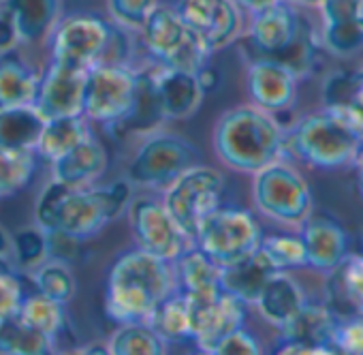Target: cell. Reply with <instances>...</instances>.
<instances>
[{"instance_id": "cell-38", "label": "cell", "mask_w": 363, "mask_h": 355, "mask_svg": "<svg viewBox=\"0 0 363 355\" xmlns=\"http://www.w3.org/2000/svg\"><path fill=\"white\" fill-rule=\"evenodd\" d=\"M48 236L50 234L45 229H41L39 225L26 227L13 236L20 270L30 272L50 257V238Z\"/></svg>"}, {"instance_id": "cell-9", "label": "cell", "mask_w": 363, "mask_h": 355, "mask_svg": "<svg viewBox=\"0 0 363 355\" xmlns=\"http://www.w3.org/2000/svg\"><path fill=\"white\" fill-rule=\"evenodd\" d=\"M201 163V152L186 137L167 131L150 133L128 163L126 178L141 189H167L177 175Z\"/></svg>"}, {"instance_id": "cell-4", "label": "cell", "mask_w": 363, "mask_h": 355, "mask_svg": "<svg viewBox=\"0 0 363 355\" xmlns=\"http://www.w3.org/2000/svg\"><path fill=\"white\" fill-rule=\"evenodd\" d=\"M359 146L361 137L329 109L303 116L286 131V150L314 169L352 165Z\"/></svg>"}, {"instance_id": "cell-43", "label": "cell", "mask_w": 363, "mask_h": 355, "mask_svg": "<svg viewBox=\"0 0 363 355\" xmlns=\"http://www.w3.org/2000/svg\"><path fill=\"white\" fill-rule=\"evenodd\" d=\"M18 45H20V35L13 13L7 5V0H0V54L13 52Z\"/></svg>"}, {"instance_id": "cell-30", "label": "cell", "mask_w": 363, "mask_h": 355, "mask_svg": "<svg viewBox=\"0 0 363 355\" xmlns=\"http://www.w3.org/2000/svg\"><path fill=\"white\" fill-rule=\"evenodd\" d=\"M56 342L33 327L22 315L11 312L0 317V355H48Z\"/></svg>"}, {"instance_id": "cell-34", "label": "cell", "mask_w": 363, "mask_h": 355, "mask_svg": "<svg viewBox=\"0 0 363 355\" xmlns=\"http://www.w3.org/2000/svg\"><path fill=\"white\" fill-rule=\"evenodd\" d=\"M30 278L37 293L58 304H69L75 295V276L65 259L48 257L43 263L30 270Z\"/></svg>"}, {"instance_id": "cell-33", "label": "cell", "mask_w": 363, "mask_h": 355, "mask_svg": "<svg viewBox=\"0 0 363 355\" xmlns=\"http://www.w3.org/2000/svg\"><path fill=\"white\" fill-rule=\"evenodd\" d=\"M167 342L143 321L118 323V329L107 340V353L113 355H162Z\"/></svg>"}, {"instance_id": "cell-12", "label": "cell", "mask_w": 363, "mask_h": 355, "mask_svg": "<svg viewBox=\"0 0 363 355\" xmlns=\"http://www.w3.org/2000/svg\"><path fill=\"white\" fill-rule=\"evenodd\" d=\"M126 212L137 248L158 259L173 263L182 253L195 244L179 229V225L167 212L162 202H156L152 197H139L130 202Z\"/></svg>"}, {"instance_id": "cell-37", "label": "cell", "mask_w": 363, "mask_h": 355, "mask_svg": "<svg viewBox=\"0 0 363 355\" xmlns=\"http://www.w3.org/2000/svg\"><path fill=\"white\" fill-rule=\"evenodd\" d=\"M259 248L269 259V263L280 272L308 268L306 248L299 236H289V234L263 236Z\"/></svg>"}, {"instance_id": "cell-45", "label": "cell", "mask_w": 363, "mask_h": 355, "mask_svg": "<svg viewBox=\"0 0 363 355\" xmlns=\"http://www.w3.org/2000/svg\"><path fill=\"white\" fill-rule=\"evenodd\" d=\"M340 105H350V107L363 118V71H361V73H354L352 86H350V90H348V97H346V101L340 103Z\"/></svg>"}, {"instance_id": "cell-31", "label": "cell", "mask_w": 363, "mask_h": 355, "mask_svg": "<svg viewBox=\"0 0 363 355\" xmlns=\"http://www.w3.org/2000/svg\"><path fill=\"white\" fill-rule=\"evenodd\" d=\"M331 295L335 304L329 306L340 319L342 315L363 317V255H346V259L333 270Z\"/></svg>"}, {"instance_id": "cell-15", "label": "cell", "mask_w": 363, "mask_h": 355, "mask_svg": "<svg viewBox=\"0 0 363 355\" xmlns=\"http://www.w3.org/2000/svg\"><path fill=\"white\" fill-rule=\"evenodd\" d=\"M250 16L248 39L252 48L267 58H282L306 35L301 18L289 0H278Z\"/></svg>"}, {"instance_id": "cell-11", "label": "cell", "mask_w": 363, "mask_h": 355, "mask_svg": "<svg viewBox=\"0 0 363 355\" xmlns=\"http://www.w3.org/2000/svg\"><path fill=\"white\" fill-rule=\"evenodd\" d=\"M113 37V24L96 13H71L60 18L50 33L54 62L90 69L105 60Z\"/></svg>"}, {"instance_id": "cell-48", "label": "cell", "mask_w": 363, "mask_h": 355, "mask_svg": "<svg viewBox=\"0 0 363 355\" xmlns=\"http://www.w3.org/2000/svg\"><path fill=\"white\" fill-rule=\"evenodd\" d=\"M77 353H107V342H92V344H86V346L77 349Z\"/></svg>"}, {"instance_id": "cell-10", "label": "cell", "mask_w": 363, "mask_h": 355, "mask_svg": "<svg viewBox=\"0 0 363 355\" xmlns=\"http://www.w3.org/2000/svg\"><path fill=\"white\" fill-rule=\"evenodd\" d=\"M261 238V225L250 210L220 206L199 227L195 246L203 251L216 266L227 268L259 251Z\"/></svg>"}, {"instance_id": "cell-49", "label": "cell", "mask_w": 363, "mask_h": 355, "mask_svg": "<svg viewBox=\"0 0 363 355\" xmlns=\"http://www.w3.org/2000/svg\"><path fill=\"white\" fill-rule=\"evenodd\" d=\"M291 5H301V7H318L320 5V0H289Z\"/></svg>"}, {"instance_id": "cell-27", "label": "cell", "mask_w": 363, "mask_h": 355, "mask_svg": "<svg viewBox=\"0 0 363 355\" xmlns=\"http://www.w3.org/2000/svg\"><path fill=\"white\" fill-rule=\"evenodd\" d=\"M13 13L20 43H37L50 37L60 20L62 0H7Z\"/></svg>"}, {"instance_id": "cell-25", "label": "cell", "mask_w": 363, "mask_h": 355, "mask_svg": "<svg viewBox=\"0 0 363 355\" xmlns=\"http://www.w3.org/2000/svg\"><path fill=\"white\" fill-rule=\"evenodd\" d=\"M175 289L186 295H214L220 287V266H216L195 244L182 253L173 263Z\"/></svg>"}, {"instance_id": "cell-41", "label": "cell", "mask_w": 363, "mask_h": 355, "mask_svg": "<svg viewBox=\"0 0 363 355\" xmlns=\"http://www.w3.org/2000/svg\"><path fill=\"white\" fill-rule=\"evenodd\" d=\"M261 351V342L244 327H238L214 346L212 355H259Z\"/></svg>"}, {"instance_id": "cell-20", "label": "cell", "mask_w": 363, "mask_h": 355, "mask_svg": "<svg viewBox=\"0 0 363 355\" xmlns=\"http://www.w3.org/2000/svg\"><path fill=\"white\" fill-rule=\"evenodd\" d=\"M297 82L299 77L289 65L267 56L250 62L246 73V86L252 105L269 114L286 111L293 107L297 99Z\"/></svg>"}, {"instance_id": "cell-3", "label": "cell", "mask_w": 363, "mask_h": 355, "mask_svg": "<svg viewBox=\"0 0 363 355\" xmlns=\"http://www.w3.org/2000/svg\"><path fill=\"white\" fill-rule=\"evenodd\" d=\"M175 289L173 266L141 248L116 259L105 287V312L116 323L145 321Z\"/></svg>"}, {"instance_id": "cell-36", "label": "cell", "mask_w": 363, "mask_h": 355, "mask_svg": "<svg viewBox=\"0 0 363 355\" xmlns=\"http://www.w3.org/2000/svg\"><path fill=\"white\" fill-rule=\"evenodd\" d=\"M20 315L39 332H43L48 338L56 342V336L60 334L65 325V304H58L41 293L24 295Z\"/></svg>"}, {"instance_id": "cell-39", "label": "cell", "mask_w": 363, "mask_h": 355, "mask_svg": "<svg viewBox=\"0 0 363 355\" xmlns=\"http://www.w3.org/2000/svg\"><path fill=\"white\" fill-rule=\"evenodd\" d=\"M160 5V0H107V9L113 24L139 31L147 16Z\"/></svg>"}, {"instance_id": "cell-21", "label": "cell", "mask_w": 363, "mask_h": 355, "mask_svg": "<svg viewBox=\"0 0 363 355\" xmlns=\"http://www.w3.org/2000/svg\"><path fill=\"white\" fill-rule=\"evenodd\" d=\"M299 238L306 248L308 268L333 272L348 255L346 229L327 214H310L299 225Z\"/></svg>"}, {"instance_id": "cell-46", "label": "cell", "mask_w": 363, "mask_h": 355, "mask_svg": "<svg viewBox=\"0 0 363 355\" xmlns=\"http://www.w3.org/2000/svg\"><path fill=\"white\" fill-rule=\"evenodd\" d=\"M352 167H354V173H357V185H359V191L363 195V141L357 150V156L352 160Z\"/></svg>"}, {"instance_id": "cell-14", "label": "cell", "mask_w": 363, "mask_h": 355, "mask_svg": "<svg viewBox=\"0 0 363 355\" xmlns=\"http://www.w3.org/2000/svg\"><path fill=\"white\" fill-rule=\"evenodd\" d=\"M175 9L212 54L229 48L244 31L238 0H177Z\"/></svg>"}, {"instance_id": "cell-13", "label": "cell", "mask_w": 363, "mask_h": 355, "mask_svg": "<svg viewBox=\"0 0 363 355\" xmlns=\"http://www.w3.org/2000/svg\"><path fill=\"white\" fill-rule=\"evenodd\" d=\"M189 321H191V340L203 353H212L214 346L233 329L244 327L246 304L233 297L227 291L214 295H186Z\"/></svg>"}, {"instance_id": "cell-1", "label": "cell", "mask_w": 363, "mask_h": 355, "mask_svg": "<svg viewBox=\"0 0 363 355\" xmlns=\"http://www.w3.org/2000/svg\"><path fill=\"white\" fill-rule=\"evenodd\" d=\"M133 200L135 185L128 178H118L105 187L90 185L79 189L52 178L37 200L35 219L50 236L79 242L94 238L103 227L120 219Z\"/></svg>"}, {"instance_id": "cell-22", "label": "cell", "mask_w": 363, "mask_h": 355, "mask_svg": "<svg viewBox=\"0 0 363 355\" xmlns=\"http://www.w3.org/2000/svg\"><path fill=\"white\" fill-rule=\"evenodd\" d=\"M107 165L109 156L105 146L94 135H88L71 152L52 163V178L73 189L90 187L107 171Z\"/></svg>"}, {"instance_id": "cell-5", "label": "cell", "mask_w": 363, "mask_h": 355, "mask_svg": "<svg viewBox=\"0 0 363 355\" xmlns=\"http://www.w3.org/2000/svg\"><path fill=\"white\" fill-rule=\"evenodd\" d=\"M141 43L158 67L199 73L210 65L212 52L179 18L175 5H158L139 28Z\"/></svg>"}, {"instance_id": "cell-35", "label": "cell", "mask_w": 363, "mask_h": 355, "mask_svg": "<svg viewBox=\"0 0 363 355\" xmlns=\"http://www.w3.org/2000/svg\"><path fill=\"white\" fill-rule=\"evenodd\" d=\"M37 169L35 150L0 148V200L13 197L28 187Z\"/></svg>"}, {"instance_id": "cell-18", "label": "cell", "mask_w": 363, "mask_h": 355, "mask_svg": "<svg viewBox=\"0 0 363 355\" xmlns=\"http://www.w3.org/2000/svg\"><path fill=\"white\" fill-rule=\"evenodd\" d=\"M320 41L337 58L363 52V0H320Z\"/></svg>"}, {"instance_id": "cell-47", "label": "cell", "mask_w": 363, "mask_h": 355, "mask_svg": "<svg viewBox=\"0 0 363 355\" xmlns=\"http://www.w3.org/2000/svg\"><path fill=\"white\" fill-rule=\"evenodd\" d=\"M274 3H278V0H238V5L242 9H248L250 13L252 11H259V9H263L267 5H274Z\"/></svg>"}, {"instance_id": "cell-16", "label": "cell", "mask_w": 363, "mask_h": 355, "mask_svg": "<svg viewBox=\"0 0 363 355\" xmlns=\"http://www.w3.org/2000/svg\"><path fill=\"white\" fill-rule=\"evenodd\" d=\"M147 75L160 120H189L203 105L206 90L197 73L154 65Z\"/></svg>"}, {"instance_id": "cell-32", "label": "cell", "mask_w": 363, "mask_h": 355, "mask_svg": "<svg viewBox=\"0 0 363 355\" xmlns=\"http://www.w3.org/2000/svg\"><path fill=\"white\" fill-rule=\"evenodd\" d=\"M147 323L167 344L191 340V321H189V304L179 289H173L143 321Z\"/></svg>"}, {"instance_id": "cell-6", "label": "cell", "mask_w": 363, "mask_h": 355, "mask_svg": "<svg viewBox=\"0 0 363 355\" xmlns=\"http://www.w3.org/2000/svg\"><path fill=\"white\" fill-rule=\"evenodd\" d=\"M225 175L210 165H193L164 189L162 206L193 242L203 221L223 206Z\"/></svg>"}, {"instance_id": "cell-40", "label": "cell", "mask_w": 363, "mask_h": 355, "mask_svg": "<svg viewBox=\"0 0 363 355\" xmlns=\"http://www.w3.org/2000/svg\"><path fill=\"white\" fill-rule=\"evenodd\" d=\"M331 346L335 353L363 355V317L340 319L331 338Z\"/></svg>"}, {"instance_id": "cell-26", "label": "cell", "mask_w": 363, "mask_h": 355, "mask_svg": "<svg viewBox=\"0 0 363 355\" xmlns=\"http://www.w3.org/2000/svg\"><path fill=\"white\" fill-rule=\"evenodd\" d=\"M41 75L13 52L0 54V107L35 105Z\"/></svg>"}, {"instance_id": "cell-23", "label": "cell", "mask_w": 363, "mask_h": 355, "mask_svg": "<svg viewBox=\"0 0 363 355\" xmlns=\"http://www.w3.org/2000/svg\"><path fill=\"white\" fill-rule=\"evenodd\" d=\"M306 302L303 287L286 272H276L263 287L255 306L269 325L280 329L306 306Z\"/></svg>"}, {"instance_id": "cell-29", "label": "cell", "mask_w": 363, "mask_h": 355, "mask_svg": "<svg viewBox=\"0 0 363 355\" xmlns=\"http://www.w3.org/2000/svg\"><path fill=\"white\" fill-rule=\"evenodd\" d=\"M45 118L35 105L0 107V148L35 150Z\"/></svg>"}, {"instance_id": "cell-19", "label": "cell", "mask_w": 363, "mask_h": 355, "mask_svg": "<svg viewBox=\"0 0 363 355\" xmlns=\"http://www.w3.org/2000/svg\"><path fill=\"white\" fill-rule=\"evenodd\" d=\"M340 317L329 306L308 304L280 332L278 353H335L331 338Z\"/></svg>"}, {"instance_id": "cell-8", "label": "cell", "mask_w": 363, "mask_h": 355, "mask_svg": "<svg viewBox=\"0 0 363 355\" xmlns=\"http://www.w3.org/2000/svg\"><path fill=\"white\" fill-rule=\"evenodd\" d=\"M139 69L120 62H99L88 69L82 116L96 124H124L137 103Z\"/></svg>"}, {"instance_id": "cell-44", "label": "cell", "mask_w": 363, "mask_h": 355, "mask_svg": "<svg viewBox=\"0 0 363 355\" xmlns=\"http://www.w3.org/2000/svg\"><path fill=\"white\" fill-rule=\"evenodd\" d=\"M0 272H11V274L20 272L13 236L5 231L3 227H0Z\"/></svg>"}, {"instance_id": "cell-24", "label": "cell", "mask_w": 363, "mask_h": 355, "mask_svg": "<svg viewBox=\"0 0 363 355\" xmlns=\"http://www.w3.org/2000/svg\"><path fill=\"white\" fill-rule=\"evenodd\" d=\"M276 272H280V270H276L259 248L250 257H246L233 266L220 268V287H223V291L231 293L233 297L242 300L248 306L259 300L263 287Z\"/></svg>"}, {"instance_id": "cell-28", "label": "cell", "mask_w": 363, "mask_h": 355, "mask_svg": "<svg viewBox=\"0 0 363 355\" xmlns=\"http://www.w3.org/2000/svg\"><path fill=\"white\" fill-rule=\"evenodd\" d=\"M88 135H92V131L84 116H65V118L45 120L39 141L35 146V154L37 158L54 163L67 152H71L77 143H82Z\"/></svg>"}, {"instance_id": "cell-42", "label": "cell", "mask_w": 363, "mask_h": 355, "mask_svg": "<svg viewBox=\"0 0 363 355\" xmlns=\"http://www.w3.org/2000/svg\"><path fill=\"white\" fill-rule=\"evenodd\" d=\"M24 295L26 293H24V287H22L18 274L0 272V317L18 312Z\"/></svg>"}, {"instance_id": "cell-17", "label": "cell", "mask_w": 363, "mask_h": 355, "mask_svg": "<svg viewBox=\"0 0 363 355\" xmlns=\"http://www.w3.org/2000/svg\"><path fill=\"white\" fill-rule=\"evenodd\" d=\"M86 77H88V69H77L50 60L43 77L39 80V90L35 101L37 111L45 120L82 116Z\"/></svg>"}, {"instance_id": "cell-2", "label": "cell", "mask_w": 363, "mask_h": 355, "mask_svg": "<svg viewBox=\"0 0 363 355\" xmlns=\"http://www.w3.org/2000/svg\"><path fill=\"white\" fill-rule=\"evenodd\" d=\"M212 146L220 163L229 169L252 175L282 158L286 131L276 114L257 105H238L216 120Z\"/></svg>"}, {"instance_id": "cell-7", "label": "cell", "mask_w": 363, "mask_h": 355, "mask_svg": "<svg viewBox=\"0 0 363 355\" xmlns=\"http://www.w3.org/2000/svg\"><path fill=\"white\" fill-rule=\"evenodd\" d=\"M252 202L263 217L291 227H299L314 212L308 182L282 158L252 173Z\"/></svg>"}]
</instances>
